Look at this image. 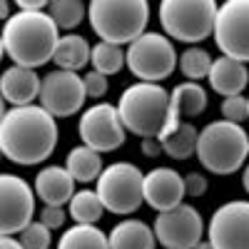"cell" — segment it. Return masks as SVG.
I'll use <instances>...</instances> for the list:
<instances>
[{"mask_svg": "<svg viewBox=\"0 0 249 249\" xmlns=\"http://www.w3.org/2000/svg\"><path fill=\"white\" fill-rule=\"evenodd\" d=\"M155 237L164 249H197L204 237V222L197 207L179 204L155 217Z\"/></svg>", "mask_w": 249, "mask_h": 249, "instance_id": "7c38bea8", "label": "cell"}, {"mask_svg": "<svg viewBox=\"0 0 249 249\" xmlns=\"http://www.w3.org/2000/svg\"><path fill=\"white\" fill-rule=\"evenodd\" d=\"M0 249H25V247H23V242L15 239V237H3V239H0Z\"/></svg>", "mask_w": 249, "mask_h": 249, "instance_id": "d590c367", "label": "cell"}, {"mask_svg": "<svg viewBox=\"0 0 249 249\" xmlns=\"http://www.w3.org/2000/svg\"><path fill=\"white\" fill-rule=\"evenodd\" d=\"M90 28L102 43L132 45L147 33L150 3L144 0H92L88 5Z\"/></svg>", "mask_w": 249, "mask_h": 249, "instance_id": "3957f363", "label": "cell"}, {"mask_svg": "<svg viewBox=\"0 0 249 249\" xmlns=\"http://www.w3.org/2000/svg\"><path fill=\"white\" fill-rule=\"evenodd\" d=\"M35 195L45 202V207L70 204L75 197V177L68 172V167L48 164L35 175Z\"/></svg>", "mask_w": 249, "mask_h": 249, "instance_id": "ac0fdd59", "label": "cell"}, {"mask_svg": "<svg viewBox=\"0 0 249 249\" xmlns=\"http://www.w3.org/2000/svg\"><path fill=\"white\" fill-rule=\"evenodd\" d=\"M210 88L222 95V97H237L244 92V88L249 85V70L244 62L232 60V57H217L212 62V70H210Z\"/></svg>", "mask_w": 249, "mask_h": 249, "instance_id": "d6986e66", "label": "cell"}, {"mask_svg": "<svg viewBox=\"0 0 249 249\" xmlns=\"http://www.w3.org/2000/svg\"><path fill=\"white\" fill-rule=\"evenodd\" d=\"M57 122L43 105L10 107L0 120V150L20 167L45 162L57 147Z\"/></svg>", "mask_w": 249, "mask_h": 249, "instance_id": "6da1fadb", "label": "cell"}, {"mask_svg": "<svg viewBox=\"0 0 249 249\" xmlns=\"http://www.w3.org/2000/svg\"><path fill=\"white\" fill-rule=\"evenodd\" d=\"M184 197H187L184 177L177 170L155 167L144 172V204H150L157 214L184 204Z\"/></svg>", "mask_w": 249, "mask_h": 249, "instance_id": "9a60e30c", "label": "cell"}, {"mask_svg": "<svg viewBox=\"0 0 249 249\" xmlns=\"http://www.w3.org/2000/svg\"><path fill=\"white\" fill-rule=\"evenodd\" d=\"M60 28L50 18L48 10L43 13H23L15 10L3 25V53L13 60V65L37 70L48 65L55 57L60 43Z\"/></svg>", "mask_w": 249, "mask_h": 249, "instance_id": "7a4b0ae2", "label": "cell"}, {"mask_svg": "<svg viewBox=\"0 0 249 249\" xmlns=\"http://www.w3.org/2000/svg\"><path fill=\"white\" fill-rule=\"evenodd\" d=\"M127 68L140 82H155L160 85L167 80L175 68H179V55L175 50V43L164 33H144L132 45L124 50Z\"/></svg>", "mask_w": 249, "mask_h": 249, "instance_id": "ba28073f", "label": "cell"}, {"mask_svg": "<svg viewBox=\"0 0 249 249\" xmlns=\"http://www.w3.org/2000/svg\"><path fill=\"white\" fill-rule=\"evenodd\" d=\"M95 192L107 212L135 214L144 204V172L132 162H112L95 182Z\"/></svg>", "mask_w": 249, "mask_h": 249, "instance_id": "52a82bcc", "label": "cell"}, {"mask_svg": "<svg viewBox=\"0 0 249 249\" xmlns=\"http://www.w3.org/2000/svg\"><path fill=\"white\" fill-rule=\"evenodd\" d=\"M222 120L242 124L249 120V97L237 95V97H224L222 100Z\"/></svg>", "mask_w": 249, "mask_h": 249, "instance_id": "f546056e", "label": "cell"}, {"mask_svg": "<svg viewBox=\"0 0 249 249\" xmlns=\"http://www.w3.org/2000/svg\"><path fill=\"white\" fill-rule=\"evenodd\" d=\"M92 57V48L88 45V40L82 35H62L57 50H55V65L57 70H68V72H77L90 62Z\"/></svg>", "mask_w": 249, "mask_h": 249, "instance_id": "44dd1931", "label": "cell"}, {"mask_svg": "<svg viewBox=\"0 0 249 249\" xmlns=\"http://www.w3.org/2000/svg\"><path fill=\"white\" fill-rule=\"evenodd\" d=\"M57 249H110V239L97 224H72L62 232Z\"/></svg>", "mask_w": 249, "mask_h": 249, "instance_id": "603a6c76", "label": "cell"}, {"mask_svg": "<svg viewBox=\"0 0 249 249\" xmlns=\"http://www.w3.org/2000/svg\"><path fill=\"white\" fill-rule=\"evenodd\" d=\"M219 5L214 0H162L160 25L170 40L197 45L214 35Z\"/></svg>", "mask_w": 249, "mask_h": 249, "instance_id": "8992f818", "label": "cell"}, {"mask_svg": "<svg viewBox=\"0 0 249 249\" xmlns=\"http://www.w3.org/2000/svg\"><path fill=\"white\" fill-rule=\"evenodd\" d=\"M77 132L85 147H92L95 152H112L122 147L127 140V130L122 124L120 110L112 102H95L80 115Z\"/></svg>", "mask_w": 249, "mask_h": 249, "instance_id": "9c48e42d", "label": "cell"}, {"mask_svg": "<svg viewBox=\"0 0 249 249\" xmlns=\"http://www.w3.org/2000/svg\"><path fill=\"white\" fill-rule=\"evenodd\" d=\"M124 130L147 140L162 135L170 117V92L155 82H135L117 100Z\"/></svg>", "mask_w": 249, "mask_h": 249, "instance_id": "5b68a950", "label": "cell"}, {"mask_svg": "<svg viewBox=\"0 0 249 249\" xmlns=\"http://www.w3.org/2000/svg\"><path fill=\"white\" fill-rule=\"evenodd\" d=\"M107 239H110V249H155L157 244L152 227L132 217H124L122 222H117L107 232Z\"/></svg>", "mask_w": 249, "mask_h": 249, "instance_id": "ffe728a7", "label": "cell"}, {"mask_svg": "<svg viewBox=\"0 0 249 249\" xmlns=\"http://www.w3.org/2000/svg\"><path fill=\"white\" fill-rule=\"evenodd\" d=\"M0 92H3V100L8 105L28 107V105H35V100H40L43 80H40V75L30 68L10 65L3 72V77H0Z\"/></svg>", "mask_w": 249, "mask_h": 249, "instance_id": "e0dca14e", "label": "cell"}, {"mask_svg": "<svg viewBox=\"0 0 249 249\" xmlns=\"http://www.w3.org/2000/svg\"><path fill=\"white\" fill-rule=\"evenodd\" d=\"M48 13L60 30H75L88 18V5L80 0H53L48 5Z\"/></svg>", "mask_w": 249, "mask_h": 249, "instance_id": "83f0119b", "label": "cell"}, {"mask_svg": "<svg viewBox=\"0 0 249 249\" xmlns=\"http://www.w3.org/2000/svg\"><path fill=\"white\" fill-rule=\"evenodd\" d=\"M65 217H68V212L62 210V207H43V212H40V222H43L48 230H60V227L65 224Z\"/></svg>", "mask_w": 249, "mask_h": 249, "instance_id": "1f68e13d", "label": "cell"}, {"mask_svg": "<svg viewBox=\"0 0 249 249\" xmlns=\"http://www.w3.org/2000/svg\"><path fill=\"white\" fill-rule=\"evenodd\" d=\"M53 230H48V227L43 222H33L28 230L20 234V242H23L25 249H50V242H53Z\"/></svg>", "mask_w": 249, "mask_h": 249, "instance_id": "f1b7e54d", "label": "cell"}, {"mask_svg": "<svg viewBox=\"0 0 249 249\" xmlns=\"http://www.w3.org/2000/svg\"><path fill=\"white\" fill-rule=\"evenodd\" d=\"M197 140H199V130L192 122L184 120L167 140H162L164 155L172 160H190L192 155H197Z\"/></svg>", "mask_w": 249, "mask_h": 249, "instance_id": "d4e9b609", "label": "cell"}, {"mask_svg": "<svg viewBox=\"0 0 249 249\" xmlns=\"http://www.w3.org/2000/svg\"><path fill=\"white\" fill-rule=\"evenodd\" d=\"M88 100L85 80L77 72L68 70H53L43 77V92H40V105H43L55 120L57 117H72L82 110Z\"/></svg>", "mask_w": 249, "mask_h": 249, "instance_id": "5bb4252c", "label": "cell"}, {"mask_svg": "<svg viewBox=\"0 0 249 249\" xmlns=\"http://www.w3.org/2000/svg\"><path fill=\"white\" fill-rule=\"evenodd\" d=\"M82 80H85V92H88V97H92V100H100L102 95L107 92V88H110L107 77L100 75V72H95V70H90L88 75H82Z\"/></svg>", "mask_w": 249, "mask_h": 249, "instance_id": "4dcf8cb0", "label": "cell"}, {"mask_svg": "<svg viewBox=\"0 0 249 249\" xmlns=\"http://www.w3.org/2000/svg\"><path fill=\"white\" fill-rule=\"evenodd\" d=\"M35 190L18 175H0V232L23 234L35 222Z\"/></svg>", "mask_w": 249, "mask_h": 249, "instance_id": "30bf717a", "label": "cell"}, {"mask_svg": "<svg viewBox=\"0 0 249 249\" xmlns=\"http://www.w3.org/2000/svg\"><path fill=\"white\" fill-rule=\"evenodd\" d=\"M50 3H45V0H18L15 8L18 10H23V13H43L48 10Z\"/></svg>", "mask_w": 249, "mask_h": 249, "instance_id": "e575fe53", "label": "cell"}, {"mask_svg": "<svg viewBox=\"0 0 249 249\" xmlns=\"http://www.w3.org/2000/svg\"><path fill=\"white\" fill-rule=\"evenodd\" d=\"M207 110V90L199 82H179L170 90V117L160 135V142L167 140L184 120L197 117Z\"/></svg>", "mask_w": 249, "mask_h": 249, "instance_id": "2e32d148", "label": "cell"}, {"mask_svg": "<svg viewBox=\"0 0 249 249\" xmlns=\"http://www.w3.org/2000/svg\"><path fill=\"white\" fill-rule=\"evenodd\" d=\"M105 204H102L100 195L92 190H80L68 204V217H72L75 224H97L105 214Z\"/></svg>", "mask_w": 249, "mask_h": 249, "instance_id": "cb8c5ba5", "label": "cell"}, {"mask_svg": "<svg viewBox=\"0 0 249 249\" xmlns=\"http://www.w3.org/2000/svg\"><path fill=\"white\" fill-rule=\"evenodd\" d=\"M197 249H214V247H212V244H210V242H202V244H199V247H197Z\"/></svg>", "mask_w": 249, "mask_h": 249, "instance_id": "f35d334b", "label": "cell"}, {"mask_svg": "<svg viewBox=\"0 0 249 249\" xmlns=\"http://www.w3.org/2000/svg\"><path fill=\"white\" fill-rule=\"evenodd\" d=\"M207 187H210V182H207L204 175H199V172L184 175V190H187V197H202V195L207 192Z\"/></svg>", "mask_w": 249, "mask_h": 249, "instance_id": "d6a6232c", "label": "cell"}, {"mask_svg": "<svg viewBox=\"0 0 249 249\" xmlns=\"http://www.w3.org/2000/svg\"><path fill=\"white\" fill-rule=\"evenodd\" d=\"M212 57L204 48L199 45H192L187 48L182 55H179V70L182 75L187 77V82H199V80H207L210 77V70H212Z\"/></svg>", "mask_w": 249, "mask_h": 249, "instance_id": "4316f807", "label": "cell"}, {"mask_svg": "<svg viewBox=\"0 0 249 249\" xmlns=\"http://www.w3.org/2000/svg\"><path fill=\"white\" fill-rule=\"evenodd\" d=\"M242 187H244V192L249 195V162L244 164V170H242Z\"/></svg>", "mask_w": 249, "mask_h": 249, "instance_id": "8d00e7d4", "label": "cell"}, {"mask_svg": "<svg viewBox=\"0 0 249 249\" xmlns=\"http://www.w3.org/2000/svg\"><path fill=\"white\" fill-rule=\"evenodd\" d=\"M8 10H10V5H8V3L0 5V18H3V20H8V18H10V13H8Z\"/></svg>", "mask_w": 249, "mask_h": 249, "instance_id": "74e56055", "label": "cell"}, {"mask_svg": "<svg viewBox=\"0 0 249 249\" xmlns=\"http://www.w3.org/2000/svg\"><path fill=\"white\" fill-rule=\"evenodd\" d=\"M207 242L214 249H249V199L219 204L207 224Z\"/></svg>", "mask_w": 249, "mask_h": 249, "instance_id": "4fadbf2b", "label": "cell"}, {"mask_svg": "<svg viewBox=\"0 0 249 249\" xmlns=\"http://www.w3.org/2000/svg\"><path fill=\"white\" fill-rule=\"evenodd\" d=\"M92 70L100 72V75H117L124 65H127V57H124V50L120 45H112V43H100L92 48Z\"/></svg>", "mask_w": 249, "mask_h": 249, "instance_id": "484cf974", "label": "cell"}, {"mask_svg": "<svg viewBox=\"0 0 249 249\" xmlns=\"http://www.w3.org/2000/svg\"><path fill=\"white\" fill-rule=\"evenodd\" d=\"M65 167L68 172L75 177V182H97L100 175H102V155L95 152L92 147H85V144H80V147H72L65 157Z\"/></svg>", "mask_w": 249, "mask_h": 249, "instance_id": "7402d4cb", "label": "cell"}, {"mask_svg": "<svg viewBox=\"0 0 249 249\" xmlns=\"http://www.w3.org/2000/svg\"><path fill=\"white\" fill-rule=\"evenodd\" d=\"M140 150L144 157H157V155H164V147H162V142L157 137H147V140H142L140 142Z\"/></svg>", "mask_w": 249, "mask_h": 249, "instance_id": "836d02e7", "label": "cell"}, {"mask_svg": "<svg viewBox=\"0 0 249 249\" xmlns=\"http://www.w3.org/2000/svg\"><path fill=\"white\" fill-rule=\"evenodd\" d=\"M249 157V135L242 124L214 120L199 130L197 160L212 175H234Z\"/></svg>", "mask_w": 249, "mask_h": 249, "instance_id": "277c9868", "label": "cell"}, {"mask_svg": "<svg viewBox=\"0 0 249 249\" xmlns=\"http://www.w3.org/2000/svg\"><path fill=\"white\" fill-rule=\"evenodd\" d=\"M214 43L224 57L249 62V0H227L219 5Z\"/></svg>", "mask_w": 249, "mask_h": 249, "instance_id": "8fae6325", "label": "cell"}]
</instances>
